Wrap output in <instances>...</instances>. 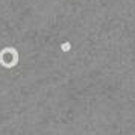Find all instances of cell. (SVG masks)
Masks as SVG:
<instances>
[{
	"label": "cell",
	"mask_w": 135,
	"mask_h": 135,
	"mask_svg": "<svg viewBox=\"0 0 135 135\" xmlns=\"http://www.w3.org/2000/svg\"><path fill=\"white\" fill-rule=\"evenodd\" d=\"M18 62V52L14 47H6L0 52V64L5 68L15 67Z\"/></svg>",
	"instance_id": "1"
},
{
	"label": "cell",
	"mask_w": 135,
	"mask_h": 135,
	"mask_svg": "<svg viewBox=\"0 0 135 135\" xmlns=\"http://www.w3.org/2000/svg\"><path fill=\"white\" fill-rule=\"evenodd\" d=\"M61 49L64 50V52H67V50L70 49V43H64V44L61 46Z\"/></svg>",
	"instance_id": "2"
}]
</instances>
